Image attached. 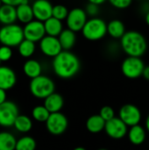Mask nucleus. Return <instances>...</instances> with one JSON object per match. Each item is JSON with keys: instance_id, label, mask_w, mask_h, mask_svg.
Here are the masks:
<instances>
[{"instance_id": "nucleus-19", "label": "nucleus", "mask_w": 149, "mask_h": 150, "mask_svg": "<svg viewBox=\"0 0 149 150\" xmlns=\"http://www.w3.org/2000/svg\"><path fill=\"white\" fill-rule=\"evenodd\" d=\"M58 39L60 40L62 49L66 51H69L76 44V35L75 32L67 28L61 33V34L58 36Z\"/></svg>"}, {"instance_id": "nucleus-20", "label": "nucleus", "mask_w": 149, "mask_h": 150, "mask_svg": "<svg viewBox=\"0 0 149 150\" xmlns=\"http://www.w3.org/2000/svg\"><path fill=\"white\" fill-rule=\"evenodd\" d=\"M23 71L27 77L33 79L41 75L42 67H41V64L38 61L33 60V59H29L24 63Z\"/></svg>"}, {"instance_id": "nucleus-1", "label": "nucleus", "mask_w": 149, "mask_h": 150, "mask_svg": "<svg viewBox=\"0 0 149 150\" xmlns=\"http://www.w3.org/2000/svg\"><path fill=\"white\" fill-rule=\"evenodd\" d=\"M54 74L61 79L74 77L80 70L79 58L72 52L63 50L55 56L52 62Z\"/></svg>"}, {"instance_id": "nucleus-28", "label": "nucleus", "mask_w": 149, "mask_h": 150, "mask_svg": "<svg viewBox=\"0 0 149 150\" xmlns=\"http://www.w3.org/2000/svg\"><path fill=\"white\" fill-rule=\"evenodd\" d=\"M36 147V141L32 137L23 136L17 140L15 150H35Z\"/></svg>"}, {"instance_id": "nucleus-32", "label": "nucleus", "mask_w": 149, "mask_h": 150, "mask_svg": "<svg viewBox=\"0 0 149 150\" xmlns=\"http://www.w3.org/2000/svg\"><path fill=\"white\" fill-rule=\"evenodd\" d=\"M108 1L114 8L119 10H124L128 8L133 3V0H108Z\"/></svg>"}, {"instance_id": "nucleus-24", "label": "nucleus", "mask_w": 149, "mask_h": 150, "mask_svg": "<svg viewBox=\"0 0 149 150\" xmlns=\"http://www.w3.org/2000/svg\"><path fill=\"white\" fill-rule=\"evenodd\" d=\"M17 10V17L18 20L24 24H28L29 22L32 21L34 18L33 11H32V5L27 4H22L16 7Z\"/></svg>"}, {"instance_id": "nucleus-23", "label": "nucleus", "mask_w": 149, "mask_h": 150, "mask_svg": "<svg viewBox=\"0 0 149 150\" xmlns=\"http://www.w3.org/2000/svg\"><path fill=\"white\" fill-rule=\"evenodd\" d=\"M128 139L130 142L135 146L141 145L146 140L145 129L140 125L131 127L128 131Z\"/></svg>"}, {"instance_id": "nucleus-31", "label": "nucleus", "mask_w": 149, "mask_h": 150, "mask_svg": "<svg viewBox=\"0 0 149 150\" xmlns=\"http://www.w3.org/2000/svg\"><path fill=\"white\" fill-rule=\"evenodd\" d=\"M99 115L105 121H109L115 117V112H114V110L112 109V107H111L109 105H105V106H103L101 108Z\"/></svg>"}, {"instance_id": "nucleus-33", "label": "nucleus", "mask_w": 149, "mask_h": 150, "mask_svg": "<svg viewBox=\"0 0 149 150\" xmlns=\"http://www.w3.org/2000/svg\"><path fill=\"white\" fill-rule=\"evenodd\" d=\"M100 5L96 4H92V3H88V4L85 7V11L87 13L88 16L91 17V18H96L100 11Z\"/></svg>"}, {"instance_id": "nucleus-8", "label": "nucleus", "mask_w": 149, "mask_h": 150, "mask_svg": "<svg viewBox=\"0 0 149 150\" xmlns=\"http://www.w3.org/2000/svg\"><path fill=\"white\" fill-rule=\"evenodd\" d=\"M88 20V15L85 10L82 8H73L69 11L66 18L67 27L73 32H82Z\"/></svg>"}, {"instance_id": "nucleus-14", "label": "nucleus", "mask_w": 149, "mask_h": 150, "mask_svg": "<svg viewBox=\"0 0 149 150\" xmlns=\"http://www.w3.org/2000/svg\"><path fill=\"white\" fill-rule=\"evenodd\" d=\"M32 7L36 20L45 22L52 17L54 5L48 0H35Z\"/></svg>"}, {"instance_id": "nucleus-40", "label": "nucleus", "mask_w": 149, "mask_h": 150, "mask_svg": "<svg viewBox=\"0 0 149 150\" xmlns=\"http://www.w3.org/2000/svg\"><path fill=\"white\" fill-rule=\"evenodd\" d=\"M146 128H147V130L149 132V114L148 115L147 120H146Z\"/></svg>"}, {"instance_id": "nucleus-21", "label": "nucleus", "mask_w": 149, "mask_h": 150, "mask_svg": "<svg viewBox=\"0 0 149 150\" xmlns=\"http://www.w3.org/2000/svg\"><path fill=\"white\" fill-rule=\"evenodd\" d=\"M105 123L106 121L99 114H95L87 120L86 128L91 134H98L105 130Z\"/></svg>"}, {"instance_id": "nucleus-5", "label": "nucleus", "mask_w": 149, "mask_h": 150, "mask_svg": "<svg viewBox=\"0 0 149 150\" xmlns=\"http://www.w3.org/2000/svg\"><path fill=\"white\" fill-rule=\"evenodd\" d=\"M24 40V29L18 25H6L0 28V43L4 46L18 47Z\"/></svg>"}, {"instance_id": "nucleus-39", "label": "nucleus", "mask_w": 149, "mask_h": 150, "mask_svg": "<svg viewBox=\"0 0 149 150\" xmlns=\"http://www.w3.org/2000/svg\"><path fill=\"white\" fill-rule=\"evenodd\" d=\"M145 21H146L147 25L149 26V10L146 12V15H145Z\"/></svg>"}, {"instance_id": "nucleus-16", "label": "nucleus", "mask_w": 149, "mask_h": 150, "mask_svg": "<svg viewBox=\"0 0 149 150\" xmlns=\"http://www.w3.org/2000/svg\"><path fill=\"white\" fill-rule=\"evenodd\" d=\"M64 105V99L59 93L54 92L44 99V106L50 113L60 112Z\"/></svg>"}, {"instance_id": "nucleus-11", "label": "nucleus", "mask_w": 149, "mask_h": 150, "mask_svg": "<svg viewBox=\"0 0 149 150\" xmlns=\"http://www.w3.org/2000/svg\"><path fill=\"white\" fill-rule=\"evenodd\" d=\"M24 29L25 39L32 42H40L47 34L45 31L44 23L39 20H32L28 24H25Z\"/></svg>"}, {"instance_id": "nucleus-42", "label": "nucleus", "mask_w": 149, "mask_h": 150, "mask_svg": "<svg viewBox=\"0 0 149 150\" xmlns=\"http://www.w3.org/2000/svg\"><path fill=\"white\" fill-rule=\"evenodd\" d=\"M2 4H3V3H2V1H1V0H0V7H1V6H2Z\"/></svg>"}, {"instance_id": "nucleus-17", "label": "nucleus", "mask_w": 149, "mask_h": 150, "mask_svg": "<svg viewBox=\"0 0 149 150\" xmlns=\"http://www.w3.org/2000/svg\"><path fill=\"white\" fill-rule=\"evenodd\" d=\"M18 20L16 7L7 4H2L0 7V23L4 25L15 24Z\"/></svg>"}, {"instance_id": "nucleus-6", "label": "nucleus", "mask_w": 149, "mask_h": 150, "mask_svg": "<svg viewBox=\"0 0 149 150\" xmlns=\"http://www.w3.org/2000/svg\"><path fill=\"white\" fill-rule=\"evenodd\" d=\"M145 67L144 62L141 57L127 56L121 64V71L126 77L136 79L143 75Z\"/></svg>"}, {"instance_id": "nucleus-36", "label": "nucleus", "mask_w": 149, "mask_h": 150, "mask_svg": "<svg viewBox=\"0 0 149 150\" xmlns=\"http://www.w3.org/2000/svg\"><path fill=\"white\" fill-rule=\"evenodd\" d=\"M6 91L0 89V105H2L3 103H4L7 99H6Z\"/></svg>"}, {"instance_id": "nucleus-29", "label": "nucleus", "mask_w": 149, "mask_h": 150, "mask_svg": "<svg viewBox=\"0 0 149 150\" xmlns=\"http://www.w3.org/2000/svg\"><path fill=\"white\" fill-rule=\"evenodd\" d=\"M49 111L43 105H37L35 106L32 111V116L34 120L38 122H45L47 120V119L50 116Z\"/></svg>"}, {"instance_id": "nucleus-35", "label": "nucleus", "mask_w": 149, "mask_h": 150, "mask_svg": "<svg viewBox=\"0 0 149 150\" xmlns=\"http://www.w3.org/2000/svg\"><path fill=\"white\" fill-rule=\"evenodd\" d=\"M3 4H7V5H11L14 7H17L22 4H27L29 3L28 0H1Z\"/></svg>"}, {"instance_id": "nucleus-44", "label": "nucleus", "mask_w": 149, "mask_h": 150, "mask_svg": "<svg viewBox=\"0 0 149 150\" xmlns=\"http://www.w3.org/2000/svg\"><path fill=\"white\" fill-rule=\"evenodd\" d=\"M1 62H1V60H0V64H1ZM0 66H1V65H0Z\"/></svg>"}, {"instance_id": "nucleus-12", "label": "nucleus", "mask_w": 149, "mask_h": 150, "mask_svg": "<svg viewBox=\"0 0 149 150\" xmlns=\"http://www.w3.org/2000/svg\"><path fill=\"white\" fill-rule=\"evenodd\" d=\"M40 48L43 54L52 58H54L61 51H63L58 37L49 35H46L40 41Z\"/></svg>"}, {"instance_id": "nucleus-15", "label": "nucleus", "mask_w": 149, "mask_h": 150, "mask_svg": "<svg viewBox=\"0 0 149 150\" xmlns=\"http://www.w3.org/2000/svg\"><path fill=\"white\" fill-rule=\"evenodd\" d=\"M17 83L14 70L7 66H0V89L8 91L12 89Z\"/></svg>"}, {"instance_id": "nucleus-27", "label": "nucleus", "mask_w": 149, "mask_h": 150, "mask_svg": "<svg viewBox=\"0 0 149 150\" xmlns=\"http://www.w3.org/2000/svg\"><path fill=\"white\" fill-rule=\"evenodd\" d=\"M19 54L24 58H30L35 52V43L25 39L18 47Z\"/></svg>"}, {"instance_id": "nucleus-25", "label": "nucleus", "mask_w": 149, "mask_h": 150, "mask_svg": "<svg viewBox=\"0 0 149 150\" xmlns=\"http://www.w3.org/2000/svg\"><path fill=\"white\" fill-rule=\"evenodd\" d=\"M13 127L18 132L22 133V134H26L32 130V121L28 116L19 114L18 118L16 119Z\"/></svg>"}, {"instance_id": "nucleus-34", "label": "nucleus", "mask_w": 149, "mask_h": 150, "mask_svg": "<svg viewBox=\"0 0 149 150\" xmlns=\"http://www.w3.org/2000/svg\"><path fill=\"white\" fill-rule=\"evenodd\" d=\"M12 56L11 47L2 45L0 47V60L1 62H7Z\"/></svg>"}, {"instance_id": "nucleus-37", "label": "nucleus", "mask_w": 149, "mask_h": 150, "mask_svg": "<svg viewBox=\"0 0 149 150\" xmlns=\"http://www.w3.org/2000/svg\"><path fill=\"white\" fill-rule=\"evenodd\" d=\"M142 76H143V77H144L146 80L149 81V65L145 67L144 71H143V75H142Z\"/></svg>"}, {"instance_id": "nucleus-41", "label": "nucleus", "mask_w": 149, "mask_h": 150, "mask_svg": "<svg viewBox=\"0 0 149 150\" xmlns=\"http://www.w3.org/2000/svg\"><path fill=\"white\" fill-rule=\"evenodd\" d=\"M73 150H86V149H84L83 147H76V149H74Z\"/></svg>"}, {"instance_id": "nucleus-30", "label": "nucleus", "mask_w": 149, "mask_h": 150, "mask_svg": "<svg viewBox=\"0 0 149 150\" xmlns=\"http://www.w3.org/2000/svg\"><path fill=\"white\" fill-rule=\"evenodd\" d=\"M68 12H69V11L68 10V8L65 5H63V4H55L53 7L52 17L62 21V20L67 18Z\"/></svg>"}, {"instance_id": "nucleus-18", "label": "nucleus", "mask_w": 149, "mask_h": 150, "mask_svg": "<svg viewBox=\"0 0 149 150\" xmlns=\"http://www.w3.org/2000/svg\"><path fill=\"white\" fill-rule=\"evenodd\" d=\"M44 23L45 26V31L46 34L49 36H54V37H58L61 33L64 30L63 29V25L62 21L59 20L54 17L49 18L47 19Z\"/></svg>"}, {"instance_id": "nucleus-7", "label": "nucleus", "mask_w": 149, "mask_h": 150, "mask_svg": "<svg viewBox=\"0 0 149 150\" xmlns=\"http://www.w3.org/2000/svg\"><path fill=\"white\" fill-rule=\"evenodd\" d=\"M19 115L18 105L12 102L6 100L0 105V126L3 127H13L14 122Z\"/></svg>"}, {"instance_id": "nucleus-4", "label": "nucleus", "mask_w": 149, "mask_h": 150, "mask_svg": "<svg viewBox=\"0 0 149 150\" xmlns=\"http://www.w3.org/2000/svg\"><path fill=\"white\" fill-rule=\"evenodd\" d=\"M55 85L54 81L47 76L40 75L38 77L31 79L29 90L31 94L40 99H45L54 92Z\"/></svg>"}, {"instance_id": "nucleus-10", "label": "nucleus", "mask_w": 149, "mask_h": 150, "mask_svg": "<svg viewBox=\"0 0 149 150\" xmlns=\"http://www.w3.org/2000/svg\"><path fill=\"white\" fill-rule=\"evenodd\" d=\"M119 118L127 126L133 127L139 125L141 120V112L140 109L132 104L123 105L119 112Z\"/></svg>"}, {"instance_id": "nucleus-26", "label": "nucleus", "mask_w": 149, "mask_h": 150, "mask_svg": "<svg viewBox=\"0 0 149 150\" xmlns=\"http://www.w3.org/2000/svg\"><path fill=\"white\" fill-rule=\"evenodd\" d=\"M17 139L9 132H0V150H15Z\"/></svg>"}, {"instance_id": "nucleus-3", "label": "nucleus", "mask_w": 149, "mask_h": 150, "mask_svg": "<svg viewBox=\"0 0 149 150\" xmlns=\"http://www.w3.org/2000/svg\"><path fill=\"white\" fill-rule=\"evenodd\" d=\"M82 34L90 41L100 40L107 34V24L100 18H90L83 26Z\"/></svg>"}, {"instance_id": "nucleus-43", "label": "nucleus", "mask_w": 149, "mask_h": 150, "mask_svg": "<svg viewBox=\"0 0 149 150\" xmlns=\"http://www.w3.org/2000/svg\"><path fill=\"white\" fill-rule=\"evenodd\" d=\"M97 150H108V149H97Z\"/></svg>"}, {"instance_id": "nucleus-2", "label": "nucleus", "mask_w": 149, "mask_h": 150, "mask_svg": "<svg viewBox=\"0 0 149 150\" xmlns=\"http://www.w3.org/2000/svg\"><path fill=\"white\" fill-rule=\"evenodd\" d=\"M120 46L127 56L141 57L148 49V42L144 35L137 31H128L120 39Z\"/></svg>"}, {"instance_id": "nucleus-22", "label": "nucleus", "mask_w": 149, "mask_h": 150, "mask_svg": "<svg viewBox=\"0 0 149 150\" xmlns=\"http://www.w3.org/2000/svg\"><path fill=\"white\" fill-rule=\"evenodd\" d=\"M126 33L125 25L119 19H112L107 24V34L113 39H121Z\"/></svg>"}, {"instance_id": "nucleus-38", "label": "nucleus", "mask_w": 149, "mask_h": 150, "mask_svg": "<svg viewBox=\"0 0 149 150\" xmlns=\"http://www.w3.org/2000/svg\"><path fill=\"white\" fill-rule=\"evenodd\" d=\"M106 0H88L89 3H92V4H98V5H101L103 4Z\"/></svg>"}, {"instance_id": "nucleus-13", "label": "nucleus", "mask_w": 149, "mask_h": 150, "mask_svg": "<svg viewBox=\"0 0 149 150\" xmlns=\"http://www.w3.org/2000/svg\"><path fill=\"white\" fill-rule=\"evenodd\" d=\"M105 131L110 138L119 140L127 134V126L119 118L114 117L111 120L106 121Z\"/></svg>"}, {"instance_id": "nucleus-9", "label": "nucleus", "mask_w": 149, "mask_h": 150, "mask_svg": "<svg viewBox=\"0 0 149 150\" xmlns=\"http://www.w3.org/2000/svg\"><path fill=\"white\" fill-rule=\"evenodd\" d=\"M68 121L67 117L60 112L51 113L47 120L46 121V127L47 131L53 135H61L67 130Z\"/></svg>"}]
</instances>
